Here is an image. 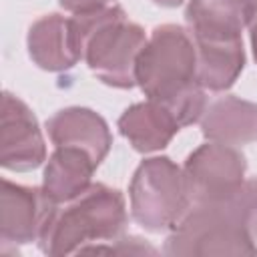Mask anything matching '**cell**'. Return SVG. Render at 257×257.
Here are the masks:
<instances>
[{
	"mask_svg": "<svg viewBox=\"0 0 257 257\" xmlns=\"http://www.w3.org/2000/svg\"><path fill=\"white\" fill-rule=\"evenodd\" d=\"M112 0H58V4L72 12V14H82V12H90V10H98L108 6Z\"/></svg>",
	"mask_w": 257,
	"mask_h": 257,
	"instance_id": "15",
	"label": "cell"
},
{
	"mask_svg": "<svg viewBox=\"0 0 257 257\" xmlns=\"http://www.w3.org/2000/svg\"><path fill=\"white\" fill-rule=\"evenodd\" d=\"M153 2L159 4V6H165V8H175V6L183 4L185 0H153Z\"/></svg>",
	"mask_w": 257,
	"mask_h": 257,
	"instance_id": "17",
	"label": "cell"
},
{
	"mask_svg": "<svg viewBox=\"0 0 257 257\" xmlns=\"http://www.w3.org/2000/svg\"><path fill=\"white\" fill-rule=\"evenodd\" d=\"M46 161V145L34 112L18 96L4 92L0 112V165L28 173Z\"/></svg>",
	"mask_w": 257,
	"mask_h": 257,
	"instance_id": "8",
	"label": "cell"
},
{
	"mask_svg": "<svg viewBox=\"0 0 257 257\" xmlns=\"http://www.w3.org/2000/svg\"><path fill=\"white\" fill-rule=\"evenodd\" d=\"M46 131L54 147H74L90 155L100 165L110 151L112 135L106 120L86 106H66L46 120Z\"/></svg>",
	"mask_w": 257,
	"mask_h": 257,
	"instance_id": "10",
	"label": "cell"
},
{
	"mask_svg": "<svg viewBox=\"0 0 257 257\" xmlns=\"http://www.w3.org/2000/svg\"><path fill=\"white\" fill-rule=\"evenodd\" d=\"M181 128L177 116L165 104L151 98L128 106L118 118L120 135L139 153L165 149Z\"/></svg>",
	"mask_w": 257,
	"mask_h": 257,
	"instance_id": "12",
	"label": "cell"
},
{
	"mask_svg": "<svg viewBox=\"0 0 257 257\" xmlns=\"http://www.w3.org/2000/svg\"><path fill=\"white\" fill-rule=\"evenodd\" d=\"M249 34H251V48H253V56L257 60V0H251V8H249Z\"/></svg>",
	"mask_w": 257,
	"mask_h": 257,
	"instance_id": "16",
	"label": "cell"
},
{
	"mask_svg": "<svg viewBox=\"0 0 257 257\" xmlns=\"http://www.w3.org/2000/svg\"><path fill=\"white\" fill-rule=\"evenodd\" d=\"M257 239V179L217 199L195 201L171 229L163 253L193 255H253Z\"/></svg>",
	"mask_w": 257,
	"mask_h": 257,
	"instance_id": "1",
	"label": "cell"
},
{
	"mask_svg": "<svg viewBox=\"0 0 257 257\" xmlns=\"http://www.w3.org/2000/svg\"><path fill=\"white\" fill-rule=\"evenodd\" d=\"M137 84L147 98L165 104L181 126L201 120L207 98L197 80V48L183 26L153 30L137 60Z\"/></svg>",
	"mask_w": 257,
	"mask_h": 257,
	"instance_id": "2",
	"label": "cell"
},
{
	"mask_svg": "<svg viewBox=\"0 0 257 257\" xmlns=\"http://www.w3.org/2000/svg\"><path fill=\"white\" fill-rule=\"evenodd\" d=\"M131 217L151 233L171 231L191 205L183 169L169 157L145 159L128 185Z\"/></svg>",
	"mask_w": 257,
	"mask_h": 257,
	"instance_id": "5",
	"label": "cell"
},
{
	"mask_svg": "<svg viewBox=\"0 0 257 257\" xmlns=\"http://www.w3.org/2000/svg\"><path fill=\"white\" fill-rule=\"evenodd\" d=\"M96 167L88 153L74 147H56L46 161L42 189L54 203H70L92 185Z\"/></svg>",
	"mask_w": 257,
	"mask_h": 257,
	"instance_id": "14",
	"label": "cell"
},
{
	"mask_svg": "<svg viewBox=\"0 0 257 257\" xmlns=\"http://www.w3.org/2000/svg\"><path fill=\"white\" fill-rule=\"evenodd\" d=\"M126 227V205L120 191L92 183L68 207L56 209L38 247L46 255L80 253L88 245L112 243Z\"/></svg>",
	"mask_w": 257,
	"mask_h": 257,
	"instance_id": "4",
	"label": "cell"
},
{
	"mask_svg": "<svg viewBox=\"0 0 257 257\" xmlns=\"http://www.w3.org/2000/svg\"><path fill=\"white\" fill-rule=\"evenodd\" d=\"M70 20L82 60L92 74L108 86L133 88L137 84V60L147 44L145 30L131 22L116 4L74 14Z\"/></svg>",
	"mask_w": 257,
	"mask_h": 257,
	"instance_id": "3",
	"label": "cell"
},
{
	"mask_svg": "<svg viewBox=\"0 0 257 257\" xmlns=\"http://www.w3.org/2000/svg\"><path fill=\"white\" fill-rule=\"evenodd\" d=\"M58 203L42 187H24L8 179L0 191V239L4 245L38 243Z\"/></svg>",
	"mask_w": 257,
	"mask_h": 257,
	"instance_id": "7",
	"label": "cell"
},
{
	"mask_svg": "<svg viewBox=\"0 0 257 257\" xmlns=\"http://www.w3.org/2000/svg\"><path fill=\"white\" fill-rule=\"evenodd\" d=\"M201 133L211 143L247 145L257 139V102L237 96H221L207 104L201 116Z\"/></svg>",
	"mask_w": 257,
	"mask_h": 257,
	"instance_id": "13",
	"label": "cell"
},
{
	"mask_svg": "<svg viewBox=\"0 0 257 257\" xmlns=\"http://www.w3.org/2000/svg\"><path fill=\"white\" fill-rule=\"evenodd\" d=\"M251 0H189L185 20L197 48L243 44Z\"/></svg>",
	"mask_w": 257,
	"mask_h": 257,
	"instance_id": "9",
	"label": "cell"
},
{
	"mask_svg": "<svg viewBox=\"0 0 257 257\" xmlns=\"http://www.w3.org/2000/svg\"><path fill=\"white\" fill-rule=\"evenodd\" d=\"M247 161L237 147L207 143L195 149L183 167L191 203L225 197L245 181Z\"/></svg>",
	"mask_w": 257,
	"mask_h": 257,
	"instance_id": "6",
	"label": "cell"
},
{
	"mask_svg": "<svg viewBox=\"0 0 257 257\" xmlns=\"http://www.w3.org/2000/svg\"><path fill=\"white\" fill-rule=\"evenodd\" d=\"M26 46L32 62L48 72L70 70L82 58L72 20L60 14L38 18L28 30Z\"/></svg>",
	"mask_w": 257,
	"mask_h": 257,
	"instance_id": "11",
	"label": "cell"
}]
</instances>
